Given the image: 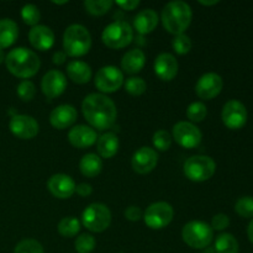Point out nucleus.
Instances as JSON below:
<instances>
[{"mask_svg": "<svg viewBox=\"0 0 253 253\" xmlns=\"http://www.w3.org/2000/svg\"><path fill=\"white\" fill-rule=\"evenodd\" d=\"M192 19L193 11L190 5L180 0L168 2L163 7L162 15H161L163 27L174 36L184 34L185 30L190 26Z\"/></svg>", "mask_w": 253, "mask_h": 253, "instance_id": "3", "label": "nucleus"}, {"mask_svg": "<svg viewBox=\"0 0 253 253\" xmlns=\"http://www.w3.org/2000/svg\"><path fill=\"white\" fill-rule=\"evenodd\" d=\"M19 26L11 19H0V49L7 48L16 41Z\"/></svg>", "mask_w": 253, "mask_h": 253, "instance_id": "26", "label": "nucleus"}, {"mask_svg": "<svg viewBox=\"0 0 253 253\" xmlns=\"http://www.w3.org/2000/svg\"><path fill=\"white\" fill-rule=\"evenodd\" d=\"M208 115V109L202 101H194L190 104L187 109V118L192 123H200L204 120Z\"/></svg>", "mask_w": 253, "mask_h": 253, "instance_id": "31", "label": "nucleus"}, {"mask_svg": "<svg viewBox=\"0 0 253 253\" xmlns=\"http://www.w3.org/2000/svg\"><path fill=\"white\" fill-rule=\"evenodd\" d=\"M47 188L53 197L58 199H68L76 193V182L69 175L57 173L49 178Z\"/></svg>", "mask_w": 253, "mask_h": 253, "instance_id": "17", "label": "nucleus"}, {"mask_svg": "<svg viewBox=\"0 0 253 253\" xmlns=\"http://www.w3.org/2000/svg\"><path fill=\"white\" fill-rule=\"evenodd\" d=\"M114 5V1L111 0H85L84 1V7L89 14L94 16H103L105 15L111 6Z\"/></svg>", "mask_w": 253, "mask_h": 253, "instance_id": "30", "label": "nucleus"}, {"mask_svg": "<svg viewBox=\"0 0 253 253\" xmlns=\"http://www.w3.org/2000/svg\"><path fill=\"white\" fill-rule=\"evenodd\" d=\"M224 86V81L221 77L214 72L205 73L198 79L195 84V93L200 99L211 100L215 96L219 95Z\"/></svg>", "mask_w": 253, "mask_h": 253, "instance_id": "13", "label": "nucleus"}, {"mask_svg": "<svg viewBox=\"0 0 253 253\" xmlns=\"http://www.w3.org/2000/svg\"><path fill=\"white\" fill-rule=\"evenodd\" d=\"M91 47V36L85 26L81 24L69 25L63 34L64 53L69 57H82Z\"/></svg>", "mask_w": 253, "mask_h": 253, "instance_id": "4", "label": "nucleus"}, {"mask_svg": "<svg viewBox=\"0 0 253 253\" xmlns=\"http://www.w3.org/2000/svg\"><path fill=\"white\" fill-rule=\"evenodd\" d=\"M125 217L130 221H138V220L142 217V211L138 207H135V205H131L127 209L125 210Z\"/></svg>", "mask_w": 253, "mask_h": 253, "instance_id": "41", "label": "nucleus"}, {"mask_svg": "<svg viewBox=\"0 0 253 253\" xmlns=\"http://www.w3.org/2000/svg\"><path fill=\"white\" fill-rule=\"evenodd\" d=\"M192 40H190V37L185 34L177 35V36H174V39L172 40L173 49H174L175 53L180 54V56L187 54L188 52L192 49Z\"/></svg>", "mask_w": 253, "mask_h": 253, "instance_id": "36", "label": "nucleus"}, {"mask_svg": "<svg viewBox=\"0 0 253 253\" xmlns=\"http://www.w3.org/2000/svg\"><path fill=\"white\" fill-rule=\"evenodd\" d=\"M82 222L91 232L105 231L111 224L110 209L101 203H93L84 209Z\"/></svg>", "mask_w": 253, "mask_h": 253, "instance_id": "8", "label": "nucleus"}, {"mask_svg": "<svg viewBox=\"0 0 253 253\" xmlns=\"http://www.w3.org/2000/svg\"><path fill=\"white\" fill-rule=\"evenodd\" d=\"M153 146L157 148L161 152H166L172 146V135L166 130H158L156 131L155 135L152 137Z\"/></svg>", "mask_w": 253, "mask_h": 253, "instance_id": "35", "label": "nucleus"}, {"mask_svg": "<svg viewBox=\"0 0 253 253\" xmlns=\"http://www.w3.org/2000/svg\"><path fill=\"white\" fill-rule=\"evenodd\" d=\"M200 4L202 5H205V6H210V5H216L217 2V0H212V1H203V0H200Z\"/></svg>", "mask_w": 253, "mask_h": 253, "instance_id": "46", "label": "nucleus"}, {"mask_svg": "<svg viewBox=\"0 0 253 253\" xmlns=\"http://www.w3.org/2000/svg\"><path fill=\"white\" fill-rule=\"evenodd\" d=\"M147 89V84L141 77H130L125 82V90L133 96H140Z\"/></svg>", "mask_w": 253, "mask_h": 253, "instance_id": "33", "label": "nucleus"}, {"mask_svg": "<svg viewBox=\"0 0 253 253\" xmlns=\"http://www.w3.org/2000/svg\"><path fill=\"white\" fill-rule=\"evenodd\" d=\"M172 138H174L175 142L183 148H192L198 147L202 142V131L199 127L189 121H179L173 126L172 130Z\"/></svg>", "mask_w": 253, "mask_h": 253, "instance_id": "11", "label": "nucleus"}, {"mask_svg": "<svg viewBox=\"0 0 253 253\" xmlns=\"http://www.w3.org/2000/svg\"><path fill=\"white\" fill-rule=\"evenodd\" d=\"M119 138L114 132H105L98 137L96 141V150H98L99 157L111 158L118 153L119 151Z\"/></svg>", "mask_w": 253, "mask_h": 253, "instance_id": "25", "label": "nucleus"}, {"mask_svg": "<svg viewBox=\"0 0 253 253\" xmlns=\"http://www.w3.org/2000/svg\"><path fill=\"white\" fill-rule=\"evenodd\" d=\"M67 88V78L61 71L51 69L43 76L41 81L42 93L49 99L62 95Z\"/></svg>", "mask_w": 253, "mask_h": 253, "instance_id": "16", "label": "nucleus"}, {"mask_svg": "<svg viewBox=\"0 0 253 253\" xmlns=\"http://www.w3.org/2000/svg\"><path fill=\"white\" fill-rule=\"evenodd\" d=\"M21 17L25 24L34 27L39 25L40 19H41V12H40V9L36 5L26 4L21 9Z\"/></svg>", "mask_w": 253, "mask_h": 253, "instance_id": "32", "label": "nucleus"}, {"mask_svg": "<svg viewBox=\"0 0 253 253\" xmlns=\"http://www.w3.org/2000/svg\"><path fill=\"white\" fill-rule=\"evenodd\" d=\"M214 230L209 224L199 220L189 221L182 230V239L189 247L195 250L207 249L212 242Z\"/></svg>", "mask_w": 253, "mask_h": 253, "instance_id": "5", "label": "nucleus"}, {"mask_svg": "<svg viewBox=\"0 0 253 253\" xmlns=\"http://www.w3.org/2000/svg\"><path fill=\"white\" fill-rule=\"evenodd\" d=\"M67 59V54L64 53V51H57L53 53V57H52V62L54 64H63Z\"/></svg>", "mask_w": 253, "mask_h": 253, "instance_id": "44", "label": "nucleus"}, {"mask_svg": "<svg viewBox=\"0 0 253 253\" xmlns=\"http://www.w3.org/2000/svg\"><path fill=\"white\" fill-rule=\"evenodd\" d=\"M68 78L76 84H85L91 79V68L83 61H72L67 64Z\"/></svg>", "mask_w": 253, "mask_h": 253, "instance_id": "24", "label": "nucleus"}, {"mask_svg": "<svg viewBox=\"0 0 253 253\" xmlns=\"http://www.w3.org/2000/svg\"><path fill=\"white\" fill-rule=\"evenodd\" d=\"M9 128L12 135L21 140H31L39 133V123L30 115L16 114L10 119Z\"/></svg>", "mask_w": 253, "mask_h": 253, "instance_id": "14", "label": "nucleus"}, {"mask_svg": "<svg viewBox=\"0 0 253 253\" xmlns=\"http://www.w3.org/2000/svg\"><path fill=\"white\" fill-rule=\"evenodd\" d=\"M153 69L155 73L161 81L169 82L175 78L178 74V62L172 53L163 52L158 54L157 58L153 63Z\"/></svg>", "mask_w": 253, "mask_h": 253, "instance_id": "19", "label": "nucleus"}, {"mask_svg": "<svg viewBox=\"0 0 253 253\" xmlns=\"http://www.w3.org/2000/svg\"><path fill=\"white\" fill-rule=\"evenodd\" d=\"M29 40L34 48L47 51L54 44V34L46 25H36L30 30Z\"/></svg>", "mask_w": 253, "mask_h": 253, "instance_id": "21", "label": "nucleus"}, {"mask_svg": "<svg viewBox=\"0 0 253 253\" xmlns=\"http://www.w3.org/2000/svg\"><path fill=\"white\" fill-rule=\"evenodd\" d=\"M16 93L22 101H31L35 98V95H36V86H35V84L31 81L24 79L17 85Z\"/></svg>", "mask_w": 253, "mask_h": 253, "instance_id": "38", "label": "nucleus"}, {"mask_svg": "<svg viewBox=\"0 0 253 253\" xmlns=\"http://www.w3.org/2000/svg\"><path fill=\"white\" fill-rule=\"evenodd\" d=\"M216 163L211 157L204 155L193 156L188 158L183 167L185 177L192 182H205L215 174Z\"/></svg>", "mask_w": 253, "mask_h": 253, "instance_id": "7", "label": "nucleus"}, {"mask_svg": "<svg viewBox=\"0 0 253 253\" xmlns=\"http://www.w3.org/2000/svg\"><path fill=\"white\" fill-rule=\"evenodd\" d=\"M146 56L142 49L132 48L124 54L121 59V68L127 74H136L145 67Z\"/></svg>", "mask_w": 253, "mask_h": 253, "instance_id": "22", "label": "nucleus"}, {"mask_svg": "<svg viewBox=\"0 0 253 253\" xmlns=\"http://www.w3.org/2000/svg\"><path fill=\"white\" fill-rule=\"evenodd\" d=\"M96 241L93 235L82 234L77 237L74 242V249L78 253H90L95 249Z\"/></svg>", "mask_w": 253, "mask_h": 253, "instance_id": "34", "label": "nucleus"}, {"mask_svg": "<svg viewBox=\"0 0 253 253\" xmlns=\"http://www.w3.org/2000/svg\"><path fill=\"white\" fill-rule=\"evenodd\" d=\"M58 232L61 236L63 237H74L81 230V222L77 217L74 216H67L59 221L58 224Z\"/></svg>", "mask_w": 253, "mask_h": 253, "instance_id": "29", "label": "nucleus"}, {"mask_svg": "<svg viewBox=\"0 0 253 253\" xmlns=\"http://www.w3.org/2000/svg\"><path fill=\"white\" fill-rule=\"evenodd\" d=\"M7 71L17 78L29 79L37 74L41 61L40 57L26 47H16L5 57Z\"/></svg>", "mask_w": 253, "mask_h": 253, "instance_id": "2", "label": "nucleus"}, {"mask_svg": "<svg viewBox=\"0 0 253 253\" xmlns=\"http://www.w3.org/2000/svg\"><path fill=\"white\" fill-rule=\"evenodd\" d=\"M158 25V15L153 9H143L133 20L136 31L141 35L151 34Z\"/></svg>", "mask_w": 253, "mask_h": 253, "instance_id": "23", "label": "nucleus"}, {"mask_svg": "<svg viewBox=\"0 0 253 253\" xmlns=\"http://www.w3.org/2000/svg\"><path fill=\"white\" fill-rule=\"evenodd\" d=\"M82 111L90 127L99 131L110 128L118 118L115 103L108 95L101 93L86 95L82 103Z\"/></svg>", "mask_w": 253, "mask_h": 253, "instance_id": "1", "label": "nucleus"}, {"mask_svg": "<svg viewBox=\"0 0 253 253\" xmlns=\"http://www.w3.org/2000/svg\"><path fill=\"white\" fill-rule=\"evenodd\" d=\"M94 84L101 94L115 93L124 85V73L115 66H104L96 72Z\"/></svg>", "mask_w": 253, "mask_h": 253, "instance_id": "10", "label": "nucleus"}, {"mask_svg": "<svg viewBox=\"0 0 253 253\" xmlns=\"http://www.w3.org/2000/svg\"><path fill=\"white\" fill-rule=\"evenodd\" d=\"M247 236H249V240L253 244V219L250 222L249 227H247Z\"/></svg>", "mask_w": 253, "mask_h": 253, "instance_id": "45", "label": "nucleus"}, {"mask_svg": "<svg viewBox=\"0 0 253 253\" xmlns=\"http://www.w3.org/2000/svg\"><path fill=\"white\" fill-rule=\"evenodd\" d=\"M14 253H44L43 247L39 241L34 239H26L20 241L15 246Z\"/></svg>", "mask_w": 253, "mask_h": 253, "instance_id": "37", "label": "nucleus"}, {"mask_svg": "<svg viewBox=\"0 0 253 253\" xmlns=\"http://www.w3.org/2000/svg\"><path fill=\"white\" fill-rule=\"evenodd\" d=\"M216 253H239V242L231 234H221L215 240Z\"/></svg>", "mask_w": 253, "mask_h": 253, "instance_id": "28", "label": "nucleus"}, {"mask_svg": "<svg viewBox=\"0 0 253 253\" xmlns=\"http://www.w3.org/2000/svg\"><path fill=\"white\" fill-rule=\"evenodd\" d=\"M78 118L77 109L71 104H62L49 114V123L57 130H64L73 125Z\"/></svg>", "mask_w": 253, "mask_h": 253, "instance_id": "18", "label": "nucleus"}, {"mask_svg": "<svg viewBox=\"0 0 253 253\" xmlns=\"http://www.w3.org/2000/svg\"><path fill=\"white\" fill-rule=\"evenodd\" d=\"M133 29L126 21H114L104 29L101 41L106 47L120 49L132 42Z\"/></svg>", "mask_w": 253, "mask_h": 253, "instance_id": "6", "label": "nucleus"}, {"mask_svg": "<svg viewBox=\"0 0 253 253\" xmlns=\"http://www.w3.org/2000/svg\"><path fill=\"white\" fill-rule=\"evenodd\" d=\"M67 0H64V1H53V4H57V5H63V4H67Z\"/></svg>", "mask_w": 253, "mask_h": 253, "instance_id": "48", "label": "nucleus"}, {"mask_svg": "<svg viewBox=\"0 0 253 253\" xmlns=\"http://www.w3.org/2000/svg\"><path fill=\"white\" fill-rule=\"evenodd\" d=\"M230 225V219L226 214H216L211 219V229L216 230V231H222V230L227 229Z\"/></svg>", "mask_w": 253, "mask_h": 253, "instance_id": "40", "label": "nucleus"}, {"mask_svg": "<svg viewBox=\"0 0 253 253\" xmlns=\"http://www.w3.org/2000/svg\"><path fill=\"white\" fill-rule=\"evenodd\" d=\"M79 169L84 177L94 178L100 174L103 169V161L96 153H86L79 162Z\"/></svg>", "mask_w": 253, "mask_h": 253, "instance_id": "27", "label": "nucleus"}, {"mask_svg": "<svg viewBox=\"0 0 253 253\" xmlns=\"http://www.w3.org/2000/svg\"><path fill=\"white\" fill-rule=\"evenodd\" d=\"M76 193L78 195H81V197L85 198L89 197L93 193V188L88 183H79L78 185H76Z\"/></svg>", "mask_w": 253, "mask_h": 253, "instance_id": "42", "label": "nucleus"}, {"mask_svg": "<svg viewBox=\"0 0 253 253\" xmlns=\"http://www.w3.org/2000/svg\"><path fill=\"white\" fill-rule=\"evenodd\" d=\"M5 53H4V51H2V49H0V64L2 63V62H5Z\"/></svg>", "mask_w": 253, "mask_h": 253, "instance_id": "47", "label": "nucleus"}, {"mask_svg": "<svg viewBox=\"0 0 253 253\" xmlns=\"http://www.w3.org/2000/svg\"><path fill=\"white\" fill-rule=\"evenodd\" d=\"M158 163V153L153 148L143 146L138 148L132 156V169L138 174H147L152 172Z\"/></svg>", "mask_w": 253, "mask_h": 253, "instance_id": "15", "label": "nucleus"}, {"mask_svg": "<svg viewBox=\"0 0 253 253\" xmlns=\"http://www.w3.org/2000/svg\"><path fill=\"white\" fill-rule=\"evenodd\" d=\"M224 125L230 130H240L247 123V109L241 101L229 100L221 111Z\"/></svg>", "mask_w": 253, "mask_h": 253, "instance_id": "12", "label": "nucleus"}, {"mask_svg": "<svg viewBox=\"0 0 253 253\" xmlns=\"http://www.w3.org/2000/svg\"><path fill=\"white\" fill-rule=\"evenodd\" d=\"M68 141L73 147L86 148L98 141V135L93 127L86 125H77L69 130Z\"/></svg>", "mask_w": 253, "mask_h": 253, "instance_id": "20", "label": "nucleus"}, {"mask_svg": "<svg viewBox=\"0 0 253 253\" xmlns=\"http://www.w3.org/2000/svg\"><path fill=\"white\" fill-rule=\"evenodd\" d=\"M116 5H119L123 10L131 11V10H135L140 5V1L138 0H124V1H116Z\"/></svg>", "mask_w": 253, "mask_h": 253, "instance_id": "43", "label": "nucleus"}, {"mask_svg": "<svg viewBox=\"0 0 253 253\" xmlns=\"http://www.w3.org/2000/svg\"><path fill=\"white\" fill-rule=\"evenodd\" d=\"M174 210L172 205L166 202H157L151 204L143 214V221L150 229L161 230L172 222Z\"/></svg>", "mask_w": 253, "mask_h": 253, "instance_id": "9", "label": "nucleus"}, {"mask_svg": "<svg viewBox=\"0 0 253 253\" xmlns=\"http://www.w3.org/2000/svg\"><path fill=\"white\" fill-rule=\"evenodd\" d=\"M235 211L240 216L245 217H253V198L252 197H242L235 204Z\"/></svg>", "mask_w": 253, "mask_h": 253, "instance_id": "39", "label": "nucleus"}]
</instances>
